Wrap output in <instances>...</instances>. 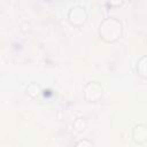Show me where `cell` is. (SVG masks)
Here are the masks:
<instances>
[{
  "instance_id": "obj_8",
  "label": "cell",
  "mask_w": 147,
  "mask_h": 147,
  "mask_svg": "<svg viewBox=\"0 0 147 147\" xmlns=\"http://www.w3.org/2000/svg\"><path fill=\"white\" fill-rule=\"evenodd\" d=\"M76 147H93V144L88 140H80L77 142Z\"/></svg>"
},
{
  "instance_id": "obj_6",
  "label": "cell",
  "mask_w": 147,
  "mask_h": 147,
  "mask_svg": "<svg viewBox=\"0 0 147 147\" xmlns=\"http://www.w3.org/2000/svg\"><path fill=\"white\" fill-rule=\"evenodd\" d=\"M26 92H28V94H30L31 96H36V95H38V94L40 93V87H39V85H37V84H34V83H31V84L28 86Z\"/></svg>"
},
{
  "instance_id": "obj_2",
  "label": "cell",
  "mask_w": 147,
  "mask_h": 147,
  "mask_svg": "<svg viewBox=\"0 0 147 147\" xmlns=\"http://www.w3.org/2000/svg\"><path fill=\"white\" fill-rule=\"evenodd\" d=\"M86 18H87L86 10H85V8L82 7V6H74V7L69 10L68 20H69V22H70L72 25L79 26V25H82V24L85 23Z\"/></svg>"
},
{
  "instance_id": "obj_3",
  "label": "cell",
  "mask_w": 147,
  "mask_h": 147,
  "mask_svg": "<svg viewBox=\"0 0 147 147\" xmlns=\"http://www.w3.org/2000/svg\"><path fill=\"white\" fill-rule=\"evenodd\" d=\"M84 96L90 102H96L102 96V87L98 82H90L84 88Z\"/></svg>"
},
{
  "instance_id": "obj_7",
  "label": "cell",
  "mask_w": 147,
  "mask_h": 147,
  "mask_svg": "<svg viewBox=\"0 0 147 147\" xmlns=\"http://www.w3.org/2000/svg\"><path fill=\"white\" fill-rule=\"evenodd\" d=\"M74 127L77 130V131H84L85 130V127H86V121H85V118H77L75 122H74Z\"/></svg>"
},
{
  "instance_id": "obj_5",
  "label": "cell",
  "mask_w": 147,
  "mask_h": 147,
  "mask_svg": "<svg viewBox=\"0 0 147 147\" xmlns=\"http://www.w3.org/2000/svg\"><path fill=\"white\" fill-rule=\"evenodd\" d=\"M137 72L140 77L146 78L147 74H146V56H142L139 61H138V65H137Z\"/></svg>"
},
{
  "instance_id": "obj_4",
  "label": "cell",
  "mask_w": 147,
  "mask_h": 147,
  "mask_svg": "<svg viewBox=\"0 0 147 147\" xmlns=\"http://www.w3.org/2000/svg\"><path fill=\"white\" fill-rule=\"evenodd\" d=\"M132 137L133 140L138 144H145L147 140V129L144 124H139L136 125L133 127V132H132Z\"/></svg>"
},
{
  "instance_id": "obj_1",
  "label": "cell",
  "mask_w": 147,
  "mask_h": 147,
  "mask_svg": "<svg viewBox=\"0 0 147 147\" xmlns=\"http://www.w3.org/2000/svg\"><path fill=\"white\" fill-rule=\"evenodd\" d=\"M123 32V25L119 20L115 17H108L103 20L99 26V34L106 42H114L121 38Z\"/></svg>"
}]
</instances>
